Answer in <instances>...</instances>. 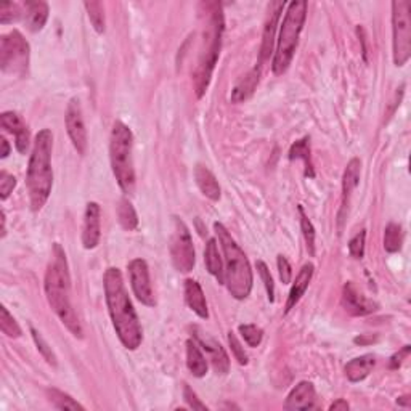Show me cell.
<instances>
[{
    "instance_id": "obj_1",
    "label": "cell",
    "mask_w": 411,
    "mask_h": 411,
    "mask_svg": "<svg viewBox=\"0 0 411 411\" xmlns=\"http://www.w3.org/2000/svg\"><path fill=\"white\" fill-rule=\"evenodd\" d=\"M105 299L117 338L129 350H137L143 340V330L126 290L119 268L109 267L103 277Z\"/></svg>"
},
{
    "instance_id": "obj_2",
    "label": "cell",
    "mask_w": 411,
    "mask_h": 411,
    "mask_svg": "<svg viewBox=\"0 0 411 411\" xmlns=\"http://www.w3.org/2000/svg\"><path fill=\"white\" fill-rule=\"evenodd\" d=\"M71 278H69V270L66 262V254L58 243L54 246V261L50 262L45 273V296L50 307L61 320L64 326L68 328L74 338H84L81 321L76 315L71 299Z\"/></svg>"
},
{
    "instance_id": "obj_3",
    "label": "cell",
    "mask_w": 411,
    "mask_h": 411,
    "mask_svg": "<svg viewBox=\"0 0 411 411\" xmlns=\"http://www.w3.org/2000/svg\"><path fill=\"white\" fill-rule=\"evenodd\" d=\"M52 150H54V135L49 129H42L34 140L26 177L29 201H31V209L34 213L44 208L52 193V188H54Z\"/></svg>"
},
{
    "instance_id": "obj_4",
    "label": "cell",
    "mask_w": 411,
    "mask_h": 411,
    "mask_svg": "<svg viewBox=\"0 0 411 411\" xmlns=\"http://www.w3.org/2000/svg\"><path fill=\"white\" fill-rule=\"evenodd\" d=\"M206 10L209 11L208 26L204 28L201 52H199V60L196 64L195 73H193V85L198 98H203L208 92V87L213 78L215 63L219 60L222 36H224V11L220 4H206Z\"/></svg>"
},
{
    "instance_id": "obj_5",
    "label": "cell",
    "mask_w": 411,
    "mask_h": 411,
    "mask_svg": "<svg viewBox=\"0 0 411 411\" xmlns=\"http://www.w3.org/2000/svg\"><path fill=\"white\" fill-rule=\"evenodd\" d=\"M214 230L217 233V237H219V243L225 256L224 283L227 285L228 292H230L234 299L243 301V299L251 294L252 283H254L248 257H246L243 249L237 244V242L232 238V234L228 233L224 225L215 222Z\"/></svg>"
},
{
    "instance_id": "obj_6",
    "label": "cell",
    "mask_w": 411,
    "mask_h": 411,
    "mask_svg": "<svg viewBox=\"0 0 411 411\" xmlns=\"http://www.w3.org/2000/svg\"><path fill=\"white\" fill-rule=\"evenodd\" d=\"M305 18H307V2H304V0H294V2L287 5L283 23H281L277 50H275V56L272 61L273 74H285L287 68L291 66L299 44V37H301V32L304 29Z\"/></svg>"
},
{
    "instance_id": "obj_7",
    "label": "cell",
    "mask_w": 411,
    "mask_h": 411,
    "mask_svg": "<svg viewBox=\"0 0 411 411\" xmlns=\"http://www.w3.org/2000/svg\"><path fill=\"white\" fill-rule=\"evenodd\" d=\"M133 135L124 122L116 121L109 137V160L113 174L126 195H132L135 190L133 169Z\"/></svg>"
},
{
    "instance_id": "obj_8",
    "label": "cell",
    "mask_w": 411,
    "mask_h": 411,
    "mask_svg": "<svg viewBox=\"0 0 411 411\" xmlns=\"http://www.w3.org/2000/svg\"><path fill=\"white\" fill-rule=\"evenodd\" d=\"M411 4L408 0L392 2V55L393 64L402 68L411 56Z\"/></svg>"
},
{
    "instance_id": "obj_9",
    "label": "cell",
    "mask_w": 411,
    "mask_h": 411,
    "mask_svg": "<svg viewBox=\"0 0 411 411\" xmlns=\"http://www.w3.org/2000/svg\"><path fill=\"white\" fill-rule=\"evenodd\" d=\"M29 44L20 31L5 34L0 39V69L4 74L25 76L29 68Z\"/></svg>"
},
{
    "instance_id": "obj_10",
    "label": "cell",
    "mask_w": 411,
    "mask_h": 411,
    "mask_svg": "<svg viewBox=\"0 0 411 411\" xmlns=\"http://www.w3.org/2000/svg\"><path fill=\"white\" fill-rule=\"evenodd\" d=\"M170 257H172L174 267L180 273H190L195 267L196 256L193 248V239L190 230L185 225L184 220L179 217H174L172 238H170Z\"/></svg>"
},
{
    "instance_id": "obj_11",
    "label": "cell",
    "mask_w": 411,
    "mask_h": 411,
    "mask_svg": "<svg viewBox=\"0 0 411 411\" xmlns=\"http://www.w3.org/2000/svg\"><path fill=\"white\" fill-rule=\"evenodd\" d=\"M127 270L135 297L143 305H146V307H155L156 299L155 294H153L148 263L143 259H133L127 266Z\"/></svg>"
},
{
    "instance_id": "obj_12",
    "label": "cell",
    "mask_w": 411,
    "mask_h": 411,
    "mask_svg": "<svg viewBox=\"0 0 411 411\" xmlns=\"http://www.w3.org/2000/svg\"><path fill=\"white\" fill-rule=\"evenodd\" d=\"M64 121H66V131L69 138H71L73 146L79 155L84 156L87 153V146H89V137H87L84 116H82L81 102L78 98L69 100Z\"/></svg>"
},
{
    "instance_id": "obj_13",
    "label": "cell",
    "mask_w": 411,
    "mask_h": 411,
    "mask_svg": "<svg viewBox=\"0 0 411 411\" xmlns=\"http://www.w3.org/2000/svg\"><path fill=\"white\" fill-rule=\"evenodd\" d=\"M102 238V209L98 203H87L84 214V230H82V244L85 249H95Z\"/></svg>"
},
{
    "instance_id": "obj_14",
    "label": "cell",
    "mask_w": 411,
    "mask_h": 411,
    "mask_svg": "<svg viewBox=\"0 0 411 411\" xmlns=\"http://www.w3.org/2000/svg\"><path fill=\"white\" fill-rule=\"evenodd\" d=\"M342 305L352 316H367L379 309V304L358 292L354 283H347L342 290Z\"/></svg>"
},
{
    "instance_id": "obj_15",
    "label": "cell",
    "mask_w": 411,
    "mask_h": 411,
    "mask_svg": "<svg viewBox=\"0 0 411 411\" xmlns=\"http://www.w3.org/2000/svg\"><path fill=\"white\" fill-rule=\"evenodd\" d=\"M360 172H362V162L358 157L350 160L347 167L344 170L342 175V201H340V210H339V230H342V224L349 213V204L352 193L360 181Z\"/></svg>"
},
{
    "instance_id": "obj_16",
    "label": "cell",
    "mask_w": 411,
    "mask_h": 411,
    "mask_svg": "<svg viewBox=\"0 0 411 411\" xmlns=\"http://www.w3.org/2000/svg\"><path fill=\"white\" fill-rule=\"evenodd\" d=\"M285 2H272L270 4L268 8V16L266 21V26H263V32H262V47H261V60L257 64H261L263 61H267L270 55L273 52V44H275V32H277V26H278V20L281 11L285 8Z\"/></svg>"
},
{
    "instance_id": "obj_17",
    "label": "cell",
    "mask_w": 411,
    "mask_h": 411,
    "mask_svg": "<svg viewBox=\"0 0 411 411\" xmlns=\"http://www.w3.org/2000/svg\"><path fill=\"white\" fill-rule=\"evenodd\" d=\"M316 392L312 383L309 381H302L299 383L294 389L290 392L287 395L286 402H285V408L296 411V410H314L316 408Z\"/></svg>"
},
{
    "instance_id": "obj_18",
    "label": "cell",
    "mask_w": 411,
    "mask_h": 411,
    "mask_svg": "<svg viewBox=\"0 0 411 411\" xmlns=\"http://www.w3.org/2000/svg\"><path fill=\"white\" fill-rule=\"evenodd\" d=\"M195 338L199 344L203 345V349L208 352L210 357V362H213L215 373L219 374H227L228 368H230V360H228V355L225 349L217 342L215 339L209 338L208 334L204 336V333H199L195 328Z\"/></svg>"
},
{
    "instance_id": "obj_19",
    "label": "cell",
    "mask_w": 411,
    "mask_h": 411,
    "mask_svg": "<svg viewBox=\"0 0 411 411\" xmlns=\"http://www.w3.org/2000/svg\"><path fill=\"white\" fill-rule=\"evenodd\" d=\"M0 124H2L5 131L15 135L16 150H18L21 155H25L29 148V131L21 117L16 113L7 111V113L0 116Z\"/></svg>"
},
{
    "instance_id": "obj_20",
    "label": "cell",
    "mask_w": 411,
    "mask_h": 411,
    "mask_svg": "<svg viewBox=\"0 0 411 411\" xmlns=\"http://www.w3.org/2000/svg\"><path fill=\"white\" fill-rule=\"evenodd\" d=\"M314 268H315L314 263H305V266L299 270L296 281L292 283V287L290 291V296H287L285 314H290L305 294V291H307L310 281H312L314 277Z\"/></svg>"
},
{
    "instance_id": "obj_21",
    "label": "cell",
    "mask_w": 411,
    "mask_h": 411,
    "mask_svg": "<svg viewBox=\"0 0 411 411\" xmlns=\"http://www.w3.org/2000/svg\"><path fill=\"white\" fill-rule=\"evenodd\" d=\"M185 301L193 312H195L199 318H208V302H206L204 292L201 285L195 280L185 281Z\"/></svg>"
},
{
    "instance_id": "obj_22",
    "label": "cell",
    "mask_w": 411,
    "mask_h": 411,
    "mask_svg": "<svg viewBox=\"0 0 411 411\" xmlns=\"http://www.w3.org/2000/svg\"><path fill=\"white\" fill-rule=\"evenodd\" d=\"M195 180H196V185L199 186V190H201V193L206 198H209L210 201H219L220 185H219V181H217L215 175L210 172L208 167L198 164V166L195 167Z\"/></svg>"
},
{
    "instance_id": "obj_23",
    "label": "cell",
    "mask_w": 411,
    "mask_h": 411,
    "mask_svg": "<svg viewBox=\"0 0 411 411\" xmlns=\"http://www.w3.org/2000/svg\"><path fill=\"white\" fill-rule=\"evenodd\" d=\"M26 26L31 32L42 31L47 20H49V5L45 2H26L25 5Z\"/></svg>"
},
{
    "instance_id": "obj_24",
    "label": "cell",
    "mask_w": 411,
    "mask_h": 411,
    "mask_svg": "<svg viewBox=\"0 0 411 411\" xmlns=\"http://www.w3.org/2000/svg\"><path fill=\"white\" fill-rule=\"evenodd\" d=\"M261 64H257L251 69V71L244 76V78L234 85V89L232 92V102L233 103H242L246 102V100L252 97L254 93L257 84H259V78H261Z\"/></svg>"
},
{
    "instance_id": "obj_25",
    "label": "cell",
    "mask_w": 411,
    "mask_h": 411,
    "mask_svg": "<svg viewBox=\"0 0 411 411\" xmlns=\"http://www.w3.org/2000/svg\"><path fill=\"white\" fill-rule=\"evenodd\" d=\"M376 365V358L373 354H365L362 357H357L354 360H350L345 365V376L350 383H360L365 378H368L369 373L373 371Z\"/></svg>"
},
{
    "instance_id": "obj_26",
    "label": "cell",
    "mask_w": 411,
    "mask_h": 411,
    "mask_svg": "<svg viewBox=\"0 0 411 411\" xmlns=\"http://www.w3.org/2000/svg\"><path fill=\"white\" fill-rule=\"evenodd\" d=\"M186 367L195 378H203L208 374V360L203 355L195 340H186Z\"/></svg>"
},
{
    "instance_id": "obj_27",
    "label": "cell",
    "mask_w": 411,
    "mask_h": 411,
    "mask_svg": "<svg viewBox=\"0 0 411 411\" xmlns=\"http://www.w3.org/2000/svg\"><path fill=\"white\" fill-rule=\"evenodd\" d=\"M204 262L208 267V272L217 278L219 283H224V270H222V259L219 256V248H217V239L210 238L206 244L204 251Z\"/></svg>"
},
{
    "instance_id": "obj_28",
    "label": "cell",
    "mask_w": 411,
    "mask_h": 411,
    "mask_svg": "<svg viewBox=\"0 0 411 411\" xmlns=\"http://www.w3.org/2000/svg\"><path fill=\"white\" fill-rule=\"evenodd\" d=\"M290 160L291 161L302 160L305 162V177H309V179L315 177L312 156H310V138L309 137L297 140V142L291 146Z\"/></svg>"
},
{
    "instance_id": "obj_29",
    "label": "cell",
    "mask_w": 411,
    "mask_h": 411,
    "mask_svg": "<svg viewBox=\"0 0 411 411\" xmlns=\"http://www.w3.org/2000/svg\"><path fill=\"white\" fill-rule=\"evenodd\" d=\"M117 219H119L121 227L127 232H133L138 227L137 213H135L132 203L127 198H122L117 204Z\"/></svg>"
},
{
    "instance_id": "obj_30",
    "label": "cell",
    "mask_w": 411,
    "mask_h": 411,
    "mask_svg": "<svg viewBox=\"0 0 411 411\" xmlns=\"http://www.w3.org/2000/svg\"><path fill=\"white\" fill-rule=\"evenodd\" d=\"M47 397H49V402L54 405L56 410H82L84 411L85 407H82L79 402H76L71 395L64 393L63 391L58 389H47Z\"/></svg>"
},
{
    "instance_id": "obj_31",
    "label": "cell",
    "mask_w": 411,
    "mask_h": 411,
    "mask_svg": "<svg viewBox=\"0 0 411 411\" xmlns=\"http://www.w3.org/2000/svg\"><path fill=\"white\" fill-rule=\"evenodd\" d=\"M402 243H403L402 227L391 222L384 230V249L393 254V252H398L402 249Z\"/></svg>"
},
{
    "instance_id": "obj_32",
    "label": "cell",
    "mask_w": 411,
    "mask_h": 411,
    "mask_svg": "<svg viewBox=\"0 0 411 411\" xmlns=\"http://www.w3.org/2000/svg\"><path fill=\"white\" fill-rule=\"evenodd\" d=\"M84 7L87 10V15H89L93 29H95L98 34H103L105 32V8L102 2L90 0V2L84 4Z\"/></svg>"
},
{
    "instance_id": "obj_33",
    "label": "cell",
    "mask_w": 411,
    "mask_h": 411,
    "mask_svg": "<svg viewBox=\"0 0 411 411\" xmlns=\"http://www.w3.org/2000/svg\"><path fill=\"white\" fill-rule=\"evenodd\" d=\"M0 330L8 338H20L21 336V328L13 316L10 315L7 307L0 309Z\"/></svg>"
},
{
    "instance_id": "obj_34",
    "label": "cell",
    "mask_w": 411,
    "mask_h": 411,
    "mask_svg": "<svg viewBox=\"0 0 411 411\" xmlns=\"http://www.w3.org/2000/svg\"><path fill=\"white\" fill-rule=\"evenodd\" d=\"M299 214H301V228L305 239V246H307L309 254L315 256V228L312 225V222L309 220V217L305 215L302 206H299Z\"/></svg>"
},
{
    "instance_id": "obj_35",
    "label": "cell",
    "mask_w": 411,
    "mask_h": 411,
    "mask_svg": "<svg viewBox=\"0 0 411 411\" xmlns=\"http://www.w3.org/2000/svg\"><path fill=\"white\" fill-rule=\"evenodd\" d=\"M21 10L18 4L13 2H4L0 5V23L2 25H8V23H15L21 18Z\"/></svg>"
},
{
    "instance_id": "obj_36",
    "label": "cell",
    "mask_w": 411,
    "mask_h": 411,
    "mask_svg": "<svg viewBox=\"0 0 411 411\" xmlns=\"http://www.w3.org/2000/svg\"><path fill=\"white\" fill-rule=\"evenodd\" d=\"M239 333L244 338L246 342H248L249 347H257L262 342L263 338V331L259 326L256 325H242L239 326Z\"/></svg>"
},
{
    "instance_id": "obj_37",
    "label": "cell",
    "mask_w": 411,
    "mask_h": 411,
    "mask_svg": "<svg viewBox=\"0 0 411 411\" xmlns=\"http://www.w3.org/2000/svg\"><path fill=\"white\" fill-rule=\"evenodd\" d=\"M31 334H32L34 342H36L39 352L42 354L47 363H49V365H52V367H56V357H55L54 352H52V347H49V344L45 342V339L40 336V333L34 330V328H31Z\"/></svg>"
},
{
    "instance_id": "obj_38",
    "label": "cell",
    "mask_w": 411,
    "mask_h": 411,
    "mask_svg": "<svg viewBox=\"0 0 411 411\" xmlns=\"http://www.w3.org/2000/svg\"><path fill=\"white\" fill-rule=\"evenodd\" d=\"M365 242H367V232L362 230L360 233H357L354 238L350 239L349 243V252L354 259H363L365 256Z\"/></svg>"
},
{
    "instance_id": "obj_39",
    "label": "cell",
    "mask_w": 411,
    "mask_h": 411,
    "mask_svg": "<svg viewBox=\"0 0 411 411\" xmlns=\"http://www.w3.org/2000/svg\"><path fill=\"white\" fill-rule=\"evenodd\" d=\"M257 272H259L261 278L263 281V286H266V290H267L268 301L273 302L275 301V285H273L272 275H270V270L266 266V262H262V261L257 262Z\"/></svg>"
},
{
    "instance_id": "obj_40",
    "label": "cell",
    "mask_w": 411,
    "mask_h": 411,
    "mask_svg": "<svg viewBox=\"0 0 411 411\" xmlns=\"http://www.w3.org/2000/svg\"><path fill=\"white\" fill-rule=\"evenodd\" d=\"M228 344H230L233 355L237 357L239 365H248V355H246V352L242 347V344H239L237 334H234L233 331L228 333Z\"/></svg>"
},
{
    "instance_id": "obj_41",
    "label": "cell",
    "mask_w": 411,
    "mask_h": 411,
    "mask_svg": "<svg viewBox=\"0 0 411 411\" xmlns=\"http://www.w3.org/2000/svg\"><path fill=\"white\" fill-rule=\"evenodd\" d=\"M15 186H16V179L11 174L2 170V172H0V198H2L4 201L10 196V193L13 191Z\"/></svg>"
},
{
    "instance_id": "obj_42",
    "label": "cell",
    "mask_w": 411,
    "mask_h": 411,
    "mask_svg": "<svg viewBox=\"0 0 411 411\" xmlns=\"http://www.w3.org/2000/svg\"><path fill=\"white\" fill-rule=\"evenodd\" d=\"M277 266H278V273H280L281 281H283V285H290L292 278V268H291L290 261H287L285 256L280 254L277 259Z\"/></svg>"
},
{
    "instance_id": "obj_43",
    "label": "cell",
    "mask_w": 411,
    "mask_h": 411,
    "mask_svg": "<svg viewBox=\"0 0 411 411\" xmlns=\"http://www.w3.org/2000/svg\"><path fill=\"white\" fill-rule=\"evenodd\" d=\"M184 397L188 403V407L193 408V410H203V411H208V407L199 400L196 397V393L190 389V386H185L184 387Z\"/></svg>"
},
{
    "instance_id": "obj_44",
    "label": "cell",
    "mask_w": 411,
    "mask_h": 411,
    "mask_svg": "<svg viewBox=\"0 0 411 411\" xmlns=\"http://www.w3.org/2000/svg\"><path fill=\"white\" fill-rule=\"evenodd\" d=\"M410 352H411V347H410V345H405V347H403L402 350H398L395 355H392L389 367H391L392 369H398V368H400L405 358H407V357L410 355Z\"/></svg>"
},
{
    "instance_id": "obj_45",
    "label": "cell",
    "mask_w": 411,
    "mask_h": 411,
    "mask_svg": "<svg viewBox=\"0 0 411 411\" xmlns=\"http://www.w3.org/2000/svg\"><path fill=\"white\" fill-rule=\"evenodd\" d=\"M331 411H347L349 410V403L344 400V398H339L338 402H334L331 407H330Z\"/></svg>"
},
{
    "instance_id": "obj_46",
    "label": "cell",
    "mask_w": 411,
    "mask_h": 411,
    "mask_svg": "<svg viewBox=\"0 0 411 411\" xmlns=\"http://www.w3.org/2000/svg\"><path fill=\"white\" fill-rule=\"evenodd\" d=\"M0 143H2V153H0V157L5 160V157L10 155V145L5 137H0Z\"/></svg>"
},
{
    "instance_id": "obj_47",
    "label": "cell",
    "mask_w": 411,
    "mask_h": 411,
    "mask_svg": "<svg viewBox=\"0 0 411 411\" xmlns=\"http://www.w3.org/2000/svg\"><path fill=\"white\" fill-rule=\"evenodd\" d=\"M397 405H400V407H410V397L408 395H403V397H398L397 398Z\"/></svg>"
},
{
    "instance_id": "obj_48",
    "label": "cell",
    "mask_w": 411,
    "mask_h": 411,
    "mask_svg": "<svg viewBox=\"0 0 411 411\" xmlns=\"http://www.w3.org/2000/svg\"><path fill=\"white\" fill-rule=\"evenodd\" d=\"M7 234V219H5V210H2V238Z\"/></svg>"
}]
</instances>
